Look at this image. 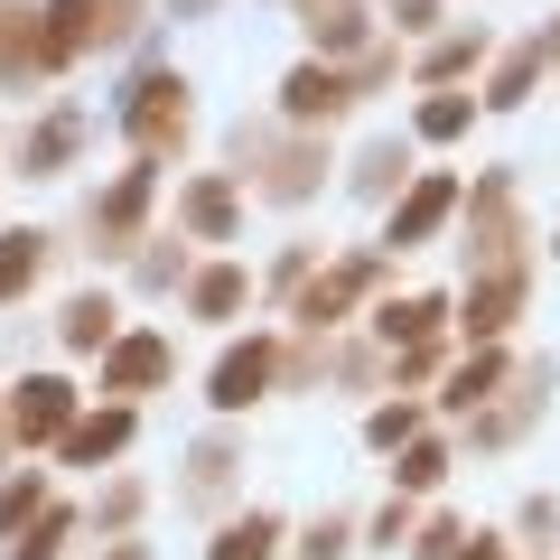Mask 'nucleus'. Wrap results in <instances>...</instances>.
<instances>
[{
    "instance_id": "obj_1",
    "label": "nucleus",
    "mask_w": 560,
    "mask_h": 560,
    "mask_svg": "<svg viewBox=\"0 0 560 560\" xmlns=\"http://www.w3.org/2000/svg\"><path fill=\"white\" fill-rule=\"evenodd\" d=\"M121 140H131V160H178L187 140H197V84L178 75V66H150V75H131V94H121Z\"/></svg>"
},
{
    "instance_id": "obj_2",
    "label": "nucleus",
    "mask_w": 560,
    "mask_h": 560,
    "mask_svg": "<svg viewBox=\"0 0 560 560\" xmlns=\"http://www.w3.org/2000/svg\"><path fill=\"white\" fill-rule=\"evenodd\" d=\"M234 168H253V197L271 206H308L327 187V140L318 131H234Z\"/></svg>"
},
{
    "instance_id": "obj_3",
    "label": "nucleus",
    "mask_w": 560,
    "mask_h": 560,
    "mask_svg": "<svg viewBox=\"0 0 560 560\" xmlns=\"http://www.w3.org/2000/svg\"><path fill=\"white\" fill-rule=\"evenodd\" d=\"M383 271H393V253H383V243H374V253H346V261H327V271L308 280L300 300H290L300 337H327V327H346V318H355V308L383 290Z\"/></svg>"
},
{
    "instance_id": "obj_4",
    "label": "nucleus",
    "mask_w": 560,
    "mask_h": 560,
    "mask_svg": "<svg viewBox=\"0 0 560 560\" xmlns=\"http://www.w3.org/2000/svg\"><path fill=\"white\" fill-rule=\"evenodd\" d=\"M458 206H467V253H477V271L523 261V253H514V243H523V197H514V178H504V168H486Z\"/></svg>"
},
{
    "instance_id": "obj_5",
    "label": "nucleus",
    "mask_w": 560,
    "mask_h": 560,
    "mask_svg": "<svg viewBox=\"0 0 560 560\" xmlns=\"http://www.w3.org/2000/svg\"><path fill=\"white\" fill-rule=\"evenodd\" d=\"M300 28H308V57L318 66H355L383 38V10L374 0H300Z\"/></svg>"
},
{
    "instance_id": "obj_6",
    "label": "nucleus",
    "mask_w": 560,
    "mask_h": 560,
    "mask_svg": "<svg viewBox=\"0 0 560 560\" xmlns=\"http://www.w3.org/2000/svg\"><path fill=\"white\" fill-rule=\"evenodd\" d=\"M150 197H160V168L131 160V168H121V178L94 197V215H84V224H94V253H131L140 224H150Z\"/></svg>"
},
{
    "instance_id": "obj_7",
    "label": "nucleus",
    "mask_w": 560,
    "mask_h": 560,
    "mask_svg": "<svg viewBox=\"0 0 560 560\" xmlns=\"http://www.w3.org/2000/svg\"><path fill=\"white\" fill-rule=\"evenodd\" d=\"M458 197H467V187L448 178V168H430V178H411V187L393 197V215H383V253H411V243H430V234H440L448 215H458Z\"/></svg>"
},
{
    "instance_id": "obj_8",
    "label": "nucleus",
    "mask_w": 560,
    "mask_h": 560,
    "mask_svg": "<svg viewBox=\"0 0 560 560\" xmlns=\"http://www.w3.org/2000/svg\"><path fill=\"white\" fill-rule=\"evenodd\" d=\"M178 234H187V243H234V234H243V178L197 168V178L178 187Z\"/></svg>"
},
{
    "instance_id": "obj_9",
    "label": "nucleus",
    "mask_w": 560,
    "mask_h": 560,
    "mask_svg": "<svg viewBox=\"0 0 560 560\" xmlns=\"http://www.w3.org/2000/svg\"><path fill=\"white\" fill-rule=\"evenodd\" d=\"M346 66H318V57H300L290 75H280V131H327V121L346 113Z\"/></svg>"
},
{
    "instance_id": "obj_10",
    "label": "nucleus",
    "mask_w": 560,
    "mask_h": 560,
    "mask_svg": "<svg viewBox=\"0 0 560 560\" xmlns=\"http://www.w3.org/2000/svg\"><path fill=\"white\" fill-rule=\"evenodd\" d=\"M168 374H178V355H168V337H160V327H131V337H113V346H103V393H113V401L160 393Z\"/></svg>"
},
{
    "instance_id": "obj_11",
    "label": "nucleus",
    "mask_w": 560,
    "mask_h": 560,
    "mask_svg": "<svg viewBox=\"0 0 560 560\" xmlns=\"http://www.w3.org/2000/svg\"><path fill=\"white\" fill-rule=\"evenodd\" d=\"M0 411H10V440H20V448H57L66 420H75V383H66V374H28Z\"/></svg>"
},
{
    "instance_id": "obj_12",
    "label": "nucleus",
    "mask_w": 560,
    "mask_h": 560,
    "mask_svg": "<svg viewBox=\"0 0 560 560\" xmlns=\"http://www.w3.org/2000/svg\"><path fill=\"white\" fill-rule=\"evenodd\" d=\"M271 374H280V337H243V346H224V355H215L206 401H215V411H253V401L271 393Z\"/></svg>"
},
{
    "instance_id": "obj_13",
    "label": "nucleus",
    "mask_w": 560,
    "mask_h": 560,
    "mask_svg": "<svg viewBox=\"0 0 560 560\" xmlns=\"http://www.w3.org/2000/svg\"><path fill=\"white\" fill-rule=\"evenodd\" d=\"M486 57H495V28H486V20H448L440 28V38H430V47H420V66H411V75H420V94H458V84L467 75H477V66Z\"/></svg>"
},
{
    "instance_id": "obj_14",
    "label": "nucleus",
    "mask_w": 560,
    "mask_h": 560,
    "mask_svg": "<svg viewBox=\"0 0 560 560\" xmlns=\"http://www.w3.org/2000/svg\"><path fill=\"white\" fill-rule=\"evenodd\" d=\"M84 140H94V121H84V103H57V113H47L38 131L20 140V178H66V168L84 160Z\"/></svg>"
},
{
    "instance_id": "obj_15",
    "label": "nucleus",
    "mask_w": 560,
    "mask_h": 560,
    "mask_svg": "<svg viewBox=\"0 0 560 560\" xmlns=\"http://www.w3.org/2000/svg\"><path fill=\"white\" fill-rule=\"evenodd\" d=\"M131 401H103V411H75L66 420V440H57V458L66 467H103V458H121V448H131Z\"/></svg>"
},
{
    "instance_id": "obj_16",
    "label": "nucleus",
    "mask_w": 560,
    "mask_h": 560,
    "mask_svg": "<svg viewBox=\"0 0 560 560\" xmlns=\"http://www.w3.org/2000/svg\"><path fill=\"white\" fill-rule=\"evenodd\" d=\"M523 280H533V271H523V261H504V271H477V290H467V346H495L504 337V327H514V308H523Z\"/></svg>"
},
{
    "instance_id": "obj_17",
    "label": "nucleus",
    "mask_w": 560,
    "mask_h": 560,
    "mask_svg": "<svg viewBox=\"0 0 560 560\" xmlns=\"http://www.w3.org/2000/svg\"><path fill=\"white\" fill-rule=\"evenodd\" d=\"M187 318H206V327H234L243 308H253V271L243 261H206V271H187Z\"/></svg>"
},
{
    "instance_id": "obj_18",
    "label": "nucleus",
    "mask_w": 560,
    "mask_h": 560,
    "mask_svg": "<svg viewBox=\"0 0 560 560\" xmlns=\"http://www.w3.org/2000/svg\"><path fill=\"white\" fill-rule=\"evenodd\" d=\"M346 187H355L364 206H393L401 187H411V140H401V131L364 140V150H355V168H346Z\"/></svg>"
},
{
    "instance_id": "obj_19",
    "label": "nucleus",
    "mask_w": 560,
    "mask_h": 560,
    "mask_svg": "<svg viewBox=\"0 0 560 560\" xmlns=\"http://www.w3.org/2000/svg\"><path fill=\"white\" fill-rule=\"evenodd\" d=\"M374 337H383V346H430V337H448V300H440V290L383 300V308H374Z\"/></svg>"
},
{
    "instance_id": "obj_20",
    "label": "nucleus",
    "mask_w": 560,
    "mask_h": 560,
    "mask_svg": "<svg viewBox=\"0 0 560 560\" xmlns=\"http://www.w3.org/2000/svg\"><path fill=\"white\" fill-rule=\"evenodd\" d=\"M541 66H551V57H541V38H514V47H504V57H495V75H486L477 113H514V103H533Z\"/></svg>"
},
{
    "instance_id": "obj_21",
    "label": "nucleus",
    "mask_w": 560,
    "mask_h": 560,
    "mask_svg": "<svg viewBox=\"0 0 560 560\" xmlns=\"http://www.w3.org/2000/svg\"><path fill=\"white\" fill-rule=\"evenodd\" d=\"M234 477H243V440H234V430H215V440H197L178 495H187V504H224V486H234Z\"/></svg>"
},
{
    "instance_id": "obj_22",
    "label": "nucleus",
    "mask_w": 560,
    "mask_h": 560,
    "mask_svg": "<svg viewBox=\"0 0 560 560\" xmlns=\"http://www.w3.org/2000/svg\"><path fill=\"white\" fill-rule=\"evenodd\" d=\"M57 337H66V355H103V346L121 337L113 290H75V300H66V318H57Z\"/></svg>"
},
{
    "instance_id": "obj_23",
    "label": "nucleus",
    "mask_w": 560,
    "mask_h": 560,
    "mask_svg": "<svg viewBox=\"0 0 560 560\" xmlns=\"http://www.w3.org/2000/svg\"><path fill=\"white\" fill-rule=\"evenodd\" d=\"M495 383H504V346H477L467 364H448V383H440V411H477V401H495Z\"/></svg>"
},
{
    "instance_id": "obj_24",
    "label": "nucleus",
    "mask_w": 560,
    "mask_h": 560,
    "mask_svg": "<svg viewBox=\"0 0 560 560\" xmlns=\"http://www.w3.org/2000/svg\"><path fill=\"white\" fill-rule=\"evenodd\" d=\"M47 271V234L38 224H10V234H0V308L10 300H28V280Z\"/></svg>"
},
{
    "instance_id": "obj_25",
    "label": "nucleus",
    "mask_w": 560,
    "mask_h": 560,
    "mask_svg": "<svg viewBox=\"0 0 560 560\" xmlns=\"http://www.w3.org/2000/svg\"><path fill=\"white\" fill-rule=\"evenodd\" d=\"M541 374H551V364H541ZM541 374H514V401H477V440H486V448L523 440V420H533V401H541V393H533Z\"/></svg>"
},
{
    "instance_id": "obj_26",
    "label": "nucleus",
    "mask_w": 560,
    "mask_h": 560,
    "mask_svg": "<svg viewBox=\"0 0 560 560\" xmlns=\"http://www.w3.org/2000/svg\"><path fill=\"white\" fill-rule=\"evenodd\" d=\"M271 541H280V514H234V523H215L206 560H271Z\"/></svg>"
},
{
    "instance_id": "obj_27",
    "label": "nucleus",
    "mask_w": 560,
    "mask_h": 560,
    "mask_svg": "<svg viewBox=\"0 0 560 560\" xmlns=\"http://www.w3.org/2000/svg\"><path fill=\"white\" fill-rule=\"evenodd\" d=\"M38 514H47V477L38 467H10V477H0V541H20Z\"/></svg>"
},
{
    "instance_id": "obj_28",
    "label": "nucleus",
    "mask_w": 560,
    "mask_h": 560,
    "mask_svg": "<svg viewBox=\"0 0 560 560\" xmlns=\"http://www.w3.org/2000/svg\"><path fill=\"white\" fill-rule=\"evenodd\" d=\"M131 280H140V290H187V243L140 234V243H131Z\"/></svg>"
},
{
    "instance_id": "obj_29",
    "label": "nucleus",
    "mask_w": 560,
    "mask_h": 560,
    "mask_svg": "<svg viewBox=\"0 0 560 560\" xmlns=\"http://www.w3.org/2000/svg\"><path fill=\"white\" fill-rule=\"evenodd\" d=\"M467 131H477V94H420L411 140H467Z\"/></svg>"
},
{
    "instance_id": "obj_30",
    "label": "nucleus",
    "mask_w": 560,
    "mask_h": 560,
    "mask_svg": "<svg viewBox=\"0 0 560 560\" xmlns=\"http://www.w3.org/2000/svg\"><path fill=\"white\" fill-rule=\"evenodd\" d=\"M440 477H448V440H430V430H420L411 448H393V486H401V495H430Z\"/></svg>"
},
{
    "instance_id": "obj_31",
    "label": "nucleus",
    "mask_w": 560,
    "mask_h": 560,
    "mask_svg": "<svg viewBox=\"0 0 560 560\" xmlns=\"http://www.w3.org/2000/svg\"><path fill=\"white\" fill-rule=\"evenodd\" d=\"M150 10H160V0H94V57L131 47L140 28H150Z\"/></svg>"
},
{
    "instance_id": "obj_32",
    "label": "nucleus",
    "mask_w": 560,
    "mask_h": 560,
    "mask_svg": "<svg viewBox=\"0 0 560 560\" xmlns=\"http://www.w3.org/2000/svg\"><path fill=\"white\" fill-rule=\"evenodd\" d=\"M66 541H75V504H47V514L10 541V560H66Z\"/></svg>"
},
{
    "instance_id": "obj_33",
    "label": "nucleus",
    "mask_w": 560,
    "mask_h": 560,
    "mask_svg": "<svg viewBox=\"0 0 560 560\" xmlns=\"http://www.w3.org/2000/svg\"><path fill=\"white\" fill-rule=\"evenodd\" d=\"M383 10V38H440L448 28V0H374Z\"/></svg>"
},
{
    "instance_id": "obj_34",
    "label": "nucleus",
    "mask_w": 560,
    "mask_h": 560,
    "mask_svg": "<svg viewBox=\"0 0 560 560\" xmlns=\"http://www.w3.org/2000/svg\"><path fill=\"white\" fill-rule=\"evenodd\" d=\"M364 440H374L383 458L411 448V440H420V401H374V411H364Z\"/></svg>"
},
{
    "instance_id": "obj_35",
    "label": "nucleus",
    "mask_w": 560,
    "mask_h": 560,
    "mask_svg": "<svg viewBox=\"0 0 560 560\" xmlns=\"http://www.w3.org/2000/svg\"><path fill=\"white\" fill-rule=\"evenodd\" d=\"M393 75H401V38H374V47H364L355 66H346V94L364 103V94H383V84H393Z\"/></svg>"
},
{
    "instance_id": "obj_36",
    "label": "nucleus",
    "mask_w": 560,
    "mask_h": 560,
    "mask_svg": "<svg viewBox=\"0 0 560 560\" xmlns=\"http://www.w3.org/2000/svg\"><path fill=\"white\" fill-rule=\"evenodd\" d=\"M131 523H140V477H113V486H103V504H94V533H131Z\"/></svg>"
},
{
    "instance_id": "obj_37",
    "label": "nucleus",
    "mask_w": 560,
    "mask_h": 560,
    "mask_svg": "<svg viewBox=\"0 0 560 560\" xmlns=\"http://www.w3.org/2000/svg\"><path fill=\"white\" fill-rule=\"evenodd\" d=\"M448 374V337H430V346H401L393 355V383H440Z\"/></svg>"
},
{
    "instance_id": "obj_38",
    "label": "nucleus",
    "mask_w": 560,
    "mask_h": 560,
    "mask_svg": "<svg viewBox=\"0 0 560 560\" xmlns=\"http://www.w3.org/2000/svg\"><path fill=\"white\" fill-rule=\"evenodd\" d=\"M346 551H355V523H346V514H327V523L300 533V560H346Z\"/></svg>"
},
{
    "instance_id": "obj_39",
    "label": "nucleus",
    "mask_w": 560,
    "mask_h": 560,
    "mask_svg": "<svg viewBox=\"0 0 560 560\" xmlns=\"http://www.w3.org/2000/svg\"><path fill=\"white\" fill-rule=\"evenodd\" d=\"M308 280H318V253H308V243H290V253L271 261V300H300Z\"/></svg>"
},
{
    "instance_id": "obj_40",
    "label": "nucleus",
    "mask_w": 560,
    "mask_h": 560,
    "mask_svg": "<svg viewBox=\"0 0 560 560\" xmlns=\"http://www.w3.org/2000/svg\"><path fill=\"white\" fill-rule=\"evenodd\" d=\"M411 523H420V514H411V495H393L374 523H364V541H374V551H393V541H411Z\"/></svg>"
},
{
    "instance_id": "obj_41",
    "label": "nucleus",
    "mask_w": 560,
    "mask_h": 560,
    "mask_svg": "<svg viewBox=\"0 0 560 560\" xmlns=\"http://www.w3.org/2000/svg\"><path fill=\"white\" fill-rule=\"evenodd\" d=\"M458 541H467V533H458V523L440 514V523H430V533H420V560H448V551H458Z\"/></svg>"
},
{
    "instance_id": "obj_42",
    "label": "nucleus",
    "mask_w": 560,
    "mask_h": 560,
    "mask_svg": "<svg viewBox=\"0 0 560 560\" xmlns=\"http://www.w3.org/2000/svg\"><path fill=\"white\" fill-rule=\"evenodd\" d=\"M448 560H514V551H504V533H467Z\"/></svg>"
},
{
    "instance_id": "obj_43",
    "label": "nucleus",
    "mask_w": 560,
    "mask_h": 560,
    "mask_svg": "<svg viewBox=\"0 0 560 560\" xmlns=\"http://www.w3.org/2000/svg\"><path fill=\"white\" fill-rule=\"evenodd\" d=\"M224 0H168V20H215Z\"/></svg>"
},
{
    "instance_id": "obj_44",
    "label": "nucleus",
    "mask_w": 560,
    "mask_h": 560,
    "mask_svg": "<svg viewBox=\"0 0 560 560\" xmlns=\"http://www.w3.org/2000/svg\"><path fill=\"white\" fill-rule=\"evenodd\" d=\"M533 38H541V57H551V66H560V20H551V28H533Z\"/></svg>"
},
{
    "instance_id": "obj_45",
    "label": "nucleus",
    "mask_w": 560,
    "mask_h": 560,
    "mask_svg": "<svg viewBox=\"0 0 560 560\" xmlns=\"http://www.w3.org/2000/svg\"><path fill=\"white\" fill-rule=\"evenodd\" d=\"M94 560H150V551H140V541H113V551H94Z\"/></svg>"
},
{
    "instance_id": "obj_46",
    "label": "nucleus",
    "mask_w": 560,
    "mask_h": 560,
    "mask_svg": "<svg viewBox=\"0 0 560 560\" xmlns=\"http://www.w3.org/2000/svg\"><path fill=\"white\" fill-rule=\"evenodd\" d=\"M10 458H20V440H10V411H0V467H10Z\"/></svg>"
},
{
    "instance_id": "obj_47",
    "label": "nucleus",
    "mask_w": 560,
    "mask_h": 560,
    "mask_svg": "<svg viewBox=\"0 0 560 560\" xmlns=\"http://www.w3.org/2000/svg\"><path fill=\"white\" fill-rule=\"evenodd\" d=\"M0 20H10V0H0Z\"/></svg>"
}]
</instances>
